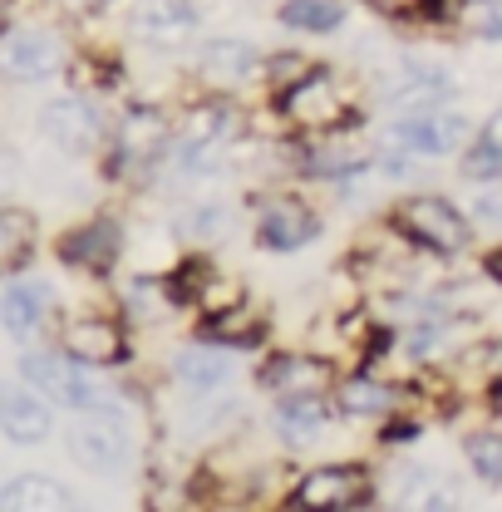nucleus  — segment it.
Here are the masks:
<instances>
[{
    "instance_id": "obj_1",
    "label": "nucleus",
    "mask_w": 502,
    "mask_h": 512,
    "mask_svg": "<svg viewBox=\"0 0 502 512\" xmlns=\"http://www.w3.org/2000/svg\"><path fill=\"white\" fill-rule=\"evenodd\" d=\"M394 232L429 256H463L468 242H473V222L448 197H434V192L404 197L394 207Z\"/></svg>"
},
{
    "instance_id": "obj_10",
    "label": "nucleus",
    "mask_w": 502,
    "mask_h": 512,
    "mask_svg": "<svg viewBox=\"0 0 502 512\" xmlns=\"http://www.w3.org/2000/svg\"><path fill=\"white\" fill-rule=\"evenodd\" d=\"M40 128L64 153H94L99 138H104V124H99L89 99H55V104H45L40 109Z\"/></svg>"
},
{
    "instance_id": "obj_31",
    "label": "nucleus",
    "mask_w": 502,
    "mask_h": 512,
    "mask_svg": "<svg viewBox=\"0 0 502 512\" xmlns=\"http://www.w3.org/2000/svg\"><path fill=\"white\" fill-rule=\"evenodd\" d=\"M483 266H488V276H493V281L502 286V247H493V252L483 256Z\"/></svg>"
},
{
    "instance_id": "obj_9",
    "label": "nucleus",
    "mask_w": 502,
    "mask_h": 512,
    "mask_svg": "<svg viewBox=\"0 0 502 512\" xmlns=\"http://www.w3.org/2000/svg\"><path fill=\"white\" fill-rule=\"evenodd\" d=\"M50 429H55V414L35 384H0V434L5 439L40 444V439H50Z\"/></svg>"
},
{
    "instance_id": "obj_18",
    "label": "nucleus",
    "mask_w": 502,
    "mask_h": 512,
    "mask_svg": "<svg viewBox=\"0 0 502 512\" xmlns=\"http://www.w3.org/2000/svg\"><path fill=\"white\" fill-rule=\"evenodd\" d=\"M0 508H35V512H55V508H74V493L64 488L60 478H45V473H20L0 488Z\"/></svg>"
},
{
    "instance_id": "obj_27",
    "label": "nucleus",
    "mask_w": 502,
    "mask_h": 512,
    "mask_svg": "<svg viewBox=\"0 0 502 512\" xmlns=\"http://www.w3.org/2000/svg\"><path fill=\"white\" fill-rule=\"evenodd\" d=\"M261 69H266V84H271V94L281 99L286 89H296V84L311 74L315 64L306 60V55H296V50H281V55H271V60L261 64Z\"/></svg>"
},
{
    "instance_id": "obj_25",
    "label": "nucleus",
    "mask_w": 502,
    "mask_h": 512,
    "mask_svg": "<svg viewBox=\"0 0 502 512\" xmlns=\"http://www.w3.org/2000/svg\"><path fill=\"white\" fill-rule=\"evenodd\" d=\"M178 232L188 237L192 247H212V242H222L232 232V212L222 202H192L188 212L178 217Z\"/></svg>"
},
{
    "instance_id": "obj_15",
    "label": "nucleus",
    "mask_w": 502,
    "mask_h": 512,
    "mask_svg": "<svg viewBox=\"0 0 502 512\" xmlns=\"http://www.w3.org/2000/svg\"><path fill=\"white\" fill-rule=\"evenodd\" d=\"M325 360H315V355H301V350H286V355H271L266 365H261V384L276 394V399H286V394H325Z\"/></svg>"
},
{
    "instance_id": "obj_22",
    "label": "nucleus",
    "mask_w": 502,
    "mask_h": 512,
    "mask_svg": "<svg viewBox=\"0 0 502 512\" xmlns=\"http://www.w3.org/2000/svg\"><path fill=\"white\" fill-rule=\"evenodd\" d=\"M30 252H35V217L20 207H5L0 212V276L20 271Z\"/></svg>"
},
{
    "instance_id": "obj_19",
    "label": "nucleus",
    "mask_w": 502,
    "mask_h": 512,
    "mask_svg": "<svg viewBox=\"0 0 502 512\" xmlns=\"http://www.w3.org/2000/svg\"><path fill=\"white\" fill-rule=\"evenodd\" d=\"M325 419L330 414H325V399L320 394H286L276 404V429H281L286 444H311V439H320Z\"/></svg>"
},
{
    "instance_id": "obj_21",
    "label": "nucleus",
    "mask_w": 502,
    "mask_h": 512,
    "mask_svg": "<svg viewBox=\"0 0 502 512\" xmlns=\"http://www.w3.org/2000/svg\"><path fill=\"white\" fill-rule=\"evenodd\" d=\"M45 311H50V286H40V281L10 286L5 301H0V320H5L10 335H30V330L45 320Z\"/></svg>"
},
{
    "instance_id": "obj_4",
    "label": "nucleus",
    "mask_w": 502,
    "mask_h": 512,
    "mask_svg": "<svg viewBox=\"0 0 502 512\" xmlns=\"http://www.w3.org/2000/svg\"><path fill=\"white\" fill-rule=\"evenodd\" d=\"M320 237V212L296 192H271L256 207V242L266 252H301Z\"/></svg>"
},
{
    "instance_id": "obj_20",
    "label": "nucleus",
    "mask_w": 502,
    "mask_h": 512,
    "mask_svg": "<svg viewBox=\"0 0 502 512\" xmlns=\"http://www.w3.org/2000/svg\"><path fill=\"white\" fill-rule=\"evenodd\" d=\"M133 25L148 40H178V35H188L192 25H197V5L192 0H143L138 15H133Z\"/></svg>"
},
{
    "instance_id": "obj_5",
    "label": "nucleus",
    "mask_w": 502,
    "mask_h": 512,
    "mask_svg": "<svg viewBox=\"0 0 502 512\" xmlns=\"http://www.w3.org/2000/svg\"><path fill=\"white\" fill-rule=\"evenodd\" d=\"M389 133H394V148L414 158H448L468 143V119L448 104H424V109H409Z\"/></svg>"
},
{
    "instance_id": "obj_11",
    "label": "nucleus",
    "mask_w": 502,
    "mask_h": 512,
    "mask_svg": "<svg viewBox=\"0 0 502 512\" xmlns=\"http://www.w3.org/2000/svg\"><path fill=\"white\" fill-rule=\"evenodd\" d=\"M64 355H74V360L89 365V370H109V365L128 360L124 325H114V320H104V316L69 320V330H64Z\"/></svg>"
},
{
    "instance_id": "obj_26",
    "label": "nucleus",
    "mask_w": 502,
    "mask_h": 512,
    "mask_svg": "<svg viewBox=\"0 0 502 512\" xmlns=\"http://www.w3.org/2000/svg\"><path fill=\"white\" fill-rule=\"evenodd\" d=\"M463 458H468V468H473L483 483H502V434L498 429L468 434V439H463Z\"/></svg>"
},
{
    "instance_id": "obj_30",
    "label": "nucleus",
    "mask_w": 502,
    "mask_h": 512,
    "mask_svg": "<svg viewBox=\"0 0 502 512\" xmlns=\"http://www.w3.org/2000/svg\"><path fill=\"white\" fill-rule=\"evenodd\" d=\"M483 143H488V148H498V153H502V114H498V119H493L488 128H483Z\"/></svg>"
},
{
    "instance_id": "obj_12",
    "label": "nucleus",
    "mask_w": 502,
    "mask_h": 512,
    "mask_svg": "<svg viewBox=\"0 0 502 512\" xmlns=\"http://www.w3.org/2000/svg\"><path fill=\"white\" fill-rule=\"evenodd\" d=\"M60 69V40L45 30H10L0 40V74L10 79H45Z\"/></svg>"
},
{
    "instance_id": "obj_28",
    "label": "nucleus",
    "mask_w": 502,
    "mask_h": 512,
    "mask_svg": "<svg viewBox=\"0 0 502 512\" xmlns=\"http://www.w3.org/2000/svg\"><path fill=\"white\" fill-rule=\"evenodd\" d=\"M384 20H443V0H365Z\"/></svg>"
},
{
    "instance_id": "obj_3",
    "label": "nucleus",
    "mask_w": 502,
    "mask_h": 512,
    "mask_svg": "<svg viewBox=\"0 0 502 512\" xmlns=\"http://www.w3.org/2000/svg\"><path fill=\"white\" fill-rule=\"evenodd\" d=\"M89 365H79L74 355H50V350H35L20 360V375L35 384L50 404L64 409H99L104 404V389L94 384V375H84Z\"/></svg>"
},
{
    "instance_id": "obj_13",
    "label": "nucleus",
    "mask_w": 502,
    "mask_h": 512,
    "mask_svg": "<svg viewBox=\"0 0 502 512\" xmlns=\"http://www.w3.org/2000/svg\"><path fill=\"white\" fill-rule=\"evenodd\" d=\"M119 247H124V232L114 217H94L84 227H74L60 242V256L69 266H84V271H109L119 261Z\"/></svg>"
},
{
    "instance_id": "obj_6",
    "label": "nucleus",
    "mask_w": 502,
    "mask_h": 512,
    "mask_svg": "<svg viewBox=\"0 0 502 512\" xmlns=\"http://www.w3.org/2000/svg\"><path fill=\"white\" fill-rule=\"evenodd\" d=\"M69 458L89 473H119L128 463V434L114 409H79L69 429Z\"/></svg>"
},
{
    "instance_id": "obj_2",
    "label": "nucleus",
    "mask_w": 502,
    "mask_h": 512,
    "mask_svg": "<svg viewBox=\"0 0 502 512\" xmlns=\"http://www.w3.org/2000/svg\"><path fill=\"white\" fill-rule=\"evenodd\" d=\"M276 104H281L286 124L301 128V133H330V128H345L350 119H355V114H350L345 89H340V84H335V74H330V69H320V64H315L296 89H286Z\"/></svg>"
},
{
    "instance_id": "obj_7",
    "label": "nucleus",
    "mask_w": 502,
    "mask_h": 512,
    "mask_svg": "<svg viewBox=\"0 0 502 512\" xmlns=\"http://www.w3.org/2000/svg\"><path fill=\"white\" fill-rule=\"evenodd\" d=\"M370 473L360 463H320L311 468L296 493H291V508H315V512H345V508H365L370 503Z\"/></svg>"
},
{
    "instance_id": "obj_14",
    "label": "nucleus",
    "mask_w": 502,
    "mask_h": 512,
    "mask_svg": "<svg viewBox=\"0 0 502 512\" xmlns=\"http://www.w3.org/2000/svg\"><path fill=\"white\" fill-rule=\"evenodd\" d=\"M399 399H404L399 384L370 380V375H350V380L335 384V409L345 419H394Z\"/></svg>"
},
{
    "instance_id": "obj_17",
    "label": "nucleus",
    "mask_w": 502,
    "mask_h": 512,
    "mask_svg": "<svg viewBox=\"0 0 502 512\" xmlns=\"http://www.w3.org/2000/svg\"><path fill=\"white\" fill-rule=\"evenodd\" d=\"M197 69H202L212 84L232 89V84H242L247 74L261 69V55H256L251 40H207L202 55H197Z\"/></svg>"
},
{
    "instance_id": "obj_24",
    "label": "nucleus",
    "mask_w": 502,
    "mask_h": 512,
    "mask_svg": "<svg viewBox=\"0 0 502 512\" xmlns=\"http://www.w3.org/2000/svg\"><path fill=\"white\" fill-rule=\"evenodd\" d=\"M207 335H212L217 345H256V340L266 335V316H261L256 306H247V301H237L232 311L207 320Z\"/></svg>"
},
{
    "instance_id": "obj_16",
    "label": "nucleus",
    "mask_w": 502,
    "mask_h": 512,
    "mask_svg": "<svg viewBox=\"0 0 502 512\" xmlns=\"http://www.w3.org/2000/svg\"><path fill=\"white\" fill-rule=\"evenodd\" d=\"M232 355H227V345H217V340H207V345H183L178 350V360H173V375L183 389L192 394H207V389H222V384L232 380Z\"/></svg>"
},
{
    "instance_id": "obj_33",
    "label": "nucleus",
    "mask_w": 502,
    "mask_h": 512,
    "mask_svg": "<svg viewBox=\"0 0 502 512\" xmlns=\"http://www.w3.org/2000/svg\"><path fill=\"white\" fill-rule=\"evenodd\" d=\"M498 375H502V355H498Z\"/></svg>"
},
{
    "instance_id": "obj_8",
    "label": "nucleus",
    "mask_w": 502,
    "mask_h": 512,
    "mask_svg": "<svg viewBox=\"0 0 502 512\" xmlns=\"http://www.w3.org/2000/svg\"><path fill=\"white\" fill-rule=\"evenodd\" d=\"M370 163H375V148H370L365 138H355L350 124L330 128V133H311V143H306V153H301V168H306L311 178H330V183H340V178H350V173H365Z\"/></svg>"
},
{
    "instance_id": "obj_29",
    "label": "nucleus",
    "mask_w": 502,
    "mask_h": 512,
    "mask_svg": "<svg viewBox=\"0 0 502 512\" xmlns=\"http://www.w3.org/2000/svg\"><path fill=\"white\" fill-rule=\"evenodd\" d=\"M473 217H478L483 227H502V192H478Z\"/></svg>"
},
{
    "instance_id": "obj_32",
    "label": "nucleus",
    "mask_w": 502,
    "mask_h": 512,
    "mask_svg": "<svg viewBox=\"0 0 502 512\" xmlns=\"http://www.w3.org/2000/svg\"><path fill=\"white\" fill-rule=\"evenodd\" d=\"M64 5H69V10H94L99 0H64Z\"/></svg>"
},
{
    "instance_id": "obj_23",
    "label": "nucleus",
    "mask_w": 502,
    "mask_h": 512,
    "mask_svg": "<svg viewBox=\"0 0 502 512\" xmlns=\"http://www.w3.org/2000/svg\"><path fill=\"white\" fill-rule=\"evenodd\" d=\"M276 20H281L286 30L330 35V30H340V20H345V5H340V0H286V5L276 10Z\"/></svg>"
}]
</instances>
